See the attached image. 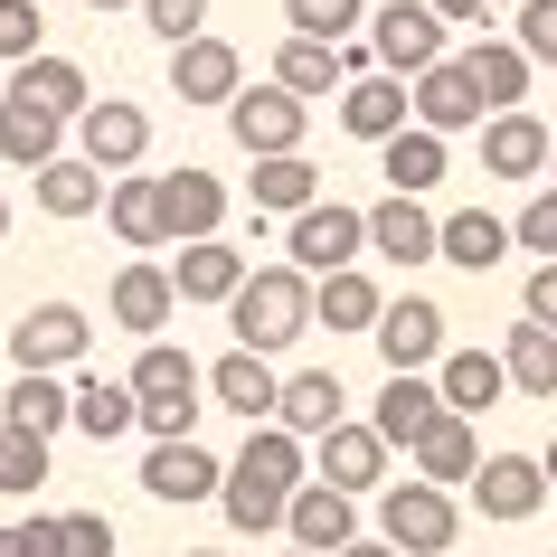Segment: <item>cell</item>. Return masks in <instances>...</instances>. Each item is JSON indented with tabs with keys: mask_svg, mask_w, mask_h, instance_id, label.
<instances>
[{
	"mask_svg": "<svg viewBox=\"0 0 557 557\" xmlns=\"http://www.w3.org/2000/svg\"><path fill=\"white\" fill-rule=\"evenodd\" d=\"M143 20L171 38V48H189V38H208V0H143Z\"/></svg>",
	"mask_w": 557,
	"mask_h": 557,
	"instance_id": "obj_46",
	"label": "cell"
},
{
	"mask_svg": "<svg viewBox=\"0 0 557 557\" xmlns=\"http://www.w3.org/2000/svg\"><path fill=\"white\" fill-rule=\"evenodd\" d=\"M208 397H218L227 416H246V425H274V397H284V379H274L256 350H227L218 369H208Z\"/></svg>",
	"mask_w": 557,
	"mask_h": 557,
	"instance_id": "obj_23",
	"label": "cell"
},
{
	"mask_svg": "<svg viewBox=\"0 0 557 557\" xmlns=\"http://www.w3.org/2000/svg\"><path fill=\"white\" fill-rule=\"evenodd\" d=\"M246 199L256 208H284V218H302V208H322V171L312 161H256V180H246Z\"/></svg>",
	"mask_w": 557,
	"mask_h": 557,
	"instance_id": "obj_39",
	"label": "cell"
},
{
	"mask_svg": "<svg viewBox=\"0 0 557 557\" xmlns=\"http://www.w3.org/2000/svg\"><path fill=\"white\" fill-rule=\"evenodd\" d=\"M227 133L246 143V161H294L302 133H312V104H294L284 86H246L227 104Z\"/></svg>",
	"mask_w": 557,
	"mask_h": 557,
	"instance_id": "obj_5",
	"label": "cell"
},
{
	"mask_svg": "<svg viewBox=\"0 0 557 557\" xmlns=\"http://www.w3.org/2000/svg\"><path fill=\"white\" fill-rule=\"evenodd\" d=\"M58 133H66L58 114H38V104H20V95H0V161H20V171H48V161H66Z\"/></svg>",
	"mask_w": 557,
	"mask_h": 557,
	"instance_id": "obj_32",
	"label": "cell"
},
{
	"mask_svg": "<svg viewBox=\"0 0 557 557\" xmlns=\"http://www.w3.org/2000/svg\"><path fill=\"white\" fill-rule=\"evenodd\" d=\"M341 407H350V397H341V379H331V369H294V379H284V397H274V425H284L294 444H302V435L322 444L331 425H350Z\"/></svg>",
	"mask_w": 557,
	"mask_h": 557,
	"instance_id": "obj_19",
	"label": "cell"
},
{
	"mask_svg": "<svg viewBox=\"0 0 557 557\" xmlns=\"http://www.w3.org/2000/svg\"><path fill=\"white\" fill-rule=\"evenodd\" d=\"M76 161H95V171L114 180V171H133V161H143L151 151V114L143 104H114V95H104V104H86V114H76Z\"/></svg>",
	"mask_w": 557,
	"mask_h": 557,
	"instance_id": "obj_9",
	"label": "cell"
},
{
	"mask_svg": "<svg viewBox=\"0 0 557 557\" xmlns=\"http://www.w3.org/2000/svg\"><path fill=\"white\" fill-rule=\"evenodd\" d=\"M104 189H114V180L95 171V161H48V171H38V208H48V218H95Z\"/></svg>",
	"mask_w": 557,
	"mask_h": 557,
	"instance_id": "obj_38",
	"label": "cell"
},
{
	"mask_svg": "<svg viewBox=\"0 0 557 557\" xmlns=\"http://www.w3.org/2000/svg\"><path fill=\"white\" fill-rule=\"evenodd\" d=\"M0 236H10V199H0Z\"/></svg>",
	"mask_w": 557,
	"mask_h": 557,
	"instance_id": "obj_54",
	"label": "cell"
},
{
	"mask_svg": "<svg viewBox=\"0 0 557 557\" xmlns=\"http://www.w3.org/2000/svg\"><path fill=\"white\" fill-rule=\"evenodd\" d=\"M369 76V48H312V38H284V58H274V86L312 104V95H341Z\"/></svg>",
	"mask_w": 557,
	"mask_h": 557,
	"instance_id": "obj_12",
	"label": "cell"
},
{
	"mask_svg": "<svg viewBox=\"0 0 557 557\" xmlns=\"http://www.w3.org/2000/svg\"><path fill=\"white\" fill-rule=\"evenodd\" d=\"M133 407H143V425L161 444H189V425H199V397H208V369L189 350H171V341H143V359H133Z\"/></svg>",
	"mask_w": 557,
	"mask_h": 557,
	"instance_id": "obj_3",
	"label": "cell"
},
{
	"mask_svg": "<svg viewBox=\"0 0 557 557\" xmlns=\"http://www.w3.org/2000/svg\"><path fill=\"white\" fill-rule=\"evenodd\" d=\"M341 557H397V548H387V539H350Z\"/></svg>",
	"mask_w": 557,
	"mask_h": 557,
	"instance_id": "obj_51",
	"label": "cell"
},
{
	"mask_svg": "<svg viewBox=\"0 0 557 557\" xmlns=\"http://www.w3.org/2000/svg\"><path fill=\"white\" fill-rule=\"evenodd\" d=\"M472 123H482V95H472L463 58L425 66V76H416V133H435V143H454V133H472Z\"/></svg>",
	"mask_w": 557,
	"mask_h": 557,
	"instance_id": "obj_17",
	"label": "cell"
},
{
	"mask_svg": "<svg viewBox=\"0 0 557 557\" xmlns=\"http://www.w3.org/2000/svg\"><path fill=\"white\" fill-rule=\"evenodd\" d=\"M171 95L180 104H236L246 95V58L227 38H189V48H171Z\"/></svg>",
	"mask_w": 557,
	"mask_h": 557,
	"instance_id": "obj_14",
	"label": "cell"
},
{
	"mask_svg": "<svg viewBox=\"0 0 557 557\" xmlns=\"http://www.w3.org/2000/svg\"><path fill=\"white\" fill-rule=\"evenodd\" d=\"M284 20H294V38H312V48H341V38L369 20V0H284Z\"/></svg>",
	"mask_w": 557,
	"mask_h": 557,
	"instance_id": "obj_41",
	"label": "cell"
},
{
	"mask_svg": "<svg viewBox=\"0 0 557 557\" xmlns=\"http://www.w3.org/2000/svg\"><path fill=\"white\" fill-rule=\"evenodd\" d=\"M379 171H387V199H425V189L444 180V143L407 123V133H397V143L379 151Z\"/></svg>",
	"mask_w": 557,
	"mask_h": 557,
	"instance_id": "obj_35",
	"label": "cell"
},
{
	"mask_svg": "<svg viewBox=\"0 0 557 557\" xmlns=\"http://www.w3.org/2000/svg\"><path fill=\"white\" fill-rule=\"evenodd\" d=\"M416 123V86L407 76H359V86H341V133H359V143H397Z\"/></svg>",
	"mask_w": 557,
	"mask_h": 557,
	"instance_id": "obj_13",
	"label": "cell"
},
{
	"mask_svg": "<svg viewBox=\"0 0 557 557\" xmlns=\"http://www.w3.org/2000/svg\"><path fill=\"white\" fill-rule=\"evenodd\" d=\"M218 227H227V180L218 171H171L161 180V236L171 246H208Z\"/></svg>",
	"mask_w": 557,
	"mask_h": 557,
	"instance_id": "obj_10",
	"label": "cell"
},
{
	"mask_svg": "<svg viewBox=\"0 0 557 557\" xmlns=\"http://www.w3.org/2000/svg\"><path fill=\"white\" fill-rule=\"evenodd\" d=\"M435 256H444V264H463V274H492V264L510 256V227H500L492 208H454V218L435 227Z\"/></svg>",
	"mask_w": 557,
	"mask_h": 557,
	"instance_id": "obj_29",
	"label": "cell"
},
{
	"mask_svg": "<svg viewBox=\"0 0 557 557\" xmlns=\"http://www.w3.org/2000/svg\"><path fill=\"white\" fill-rule=\"evenodd\" d=\"M472 472H482V444H472V416H444L435 435L416 444V482H472Z\"/></svg>",
	"mask_w": 557,
	"mask_h": 557,
	"instance_id": "obj_36",
	"label": "cell"
},
{
	"mask_svg": "<svg viewBox=\"0 0 557 557\" xmlns=\"http://www.w3.org/2000/svg\"><path fill=\"white\" fill-rule=\"evenodd\" d=\"M86 10H143V0H86Z\"/></svg>",
	"mask_w": 557,
	"mask_h": 557,
	"instance_id": "obj_53",
	"label": "cell"
},
{
	"mask_svg": "<svg viewBox=\"0 0 557 557\" xmlns=\"http://www.w3.org/2000/svg\"><path fill=\"white\" fill-rule=\"evenodd\" d=\"M369 29H379L369 58H379L387 76H407V86L425 76V66H444V20L425 10V0H387V10H369Z\"/></svg>",
	"mask_w": 557,
	"mask_h": 557,
	"instance_id": "obj_7",
	"label": "cell"
},
{
	"mask_svg": "<svg viewBox=\"0 0 557 557\" xmlns=\"http://www.w3.org/2000/svg\"><path fill=\"white\" fill-rule=\"evenodd\" d=\"M171 312H180V294H171V274H161V264H123L114 274V322L123 331H171Z\"/></svg>",
	"mask_w": 557,
	"mask_h": 557,
	"instance_id": "obj_30",
	"label": "cell"
},
{
	"mask_svg": "<svg viewBox=\"0 0 557 557\" xmlns=\"http://www.w3.org/2000/svg\"><path fill=\"white\" fill-rule=\"evenodd\" d=\"M425 10H435L444 29H463V20H482V10H492V0H425Z\"/></svg>",
	"mask_w": 557,
	"mask_h": 557,
	"instance_id": "obj_50",
	"label": "cell"
},
{
	"mask_svg": "<svg viewBox=\"0 0 557 557\" xmlns=\"http://www.w3.org/2000/svg\"><path fill=\"white\" fill-rule=\"evenodd\" d=\"M500 369H510V387H520V397H557V331L520 322L510 341H500Z\"/></svg>",
	"mask_w": 557,
	"mask_h": 557,
	"instance_id": "obj_40",
	"label": "cell"
},
{
	"mask_svg": "<svg viewBox=\"0 0 557 557\" xmlns=\"http://www.w3.org/2000/svg\"><path fill=\"white\" fill-rule=\"evenodd\" d=\"M58 425H76L66 416V387L58 379H10V407H0V435H58Z\"/></svg>",
	"mask_w": 557,
	"mask_h": 557,
	"instance_id": "obj_37",
	"label": "cell"
},
{
	"mask_svg": "<svg viewBox=\"0 0 557 557\" xmlns=\"http://www.w3.org/2000/svg\"><path fill=\"white\" fill-rule=\"evenodd\" d=\"M369 341H379L387 379H416L425 359H444V312H435L425 294H407V302H387V312H379V331H369Z\"/></svg>",
	"mask_w": 557,
	"mask_h": 557,
	"instance_id": "obj_11",
	"label": "cell"
},
{
	"mask_svg": "<svg viewBox=\"0 0 557 557\" xmlns=\"http://www.w3.org/2000/svg\"><path fill=\"white\" fill-rule=\"evenodd\" d=\"M520 322L557 331V264H529V294H520Z\"/></svg>",
	"mask_w": 557,
	"mask_h": 557,
	"instance_id": "obj_49",
	"label": "cell"
},
{
	"mask_svg": "<svg viewBox=\"0 0 557 557\" xmlns=\"http://www.w3.org/2000/svg\"><path fill=\"white\" fill-rule=\"evenodd\" d=\"M435 387H444V416H482V407H500L510 369H500V350H444Z\"/></svg>",
	"mask_w": 557,
	"mask_h": 557,
	"instance_id": "obj_26",
	"label": "cell"
},
{
	"mask_svg": "<svg viewBox=\"0 0 557 557\" xmlns=\"http://www.w3.org/2000/svg\"><path fill=\"white\" fill-rule=\"evenodd\" d=\"M435 227H444V218L425 199H379V208H369V246L397 256V264H425V256H435Z\"/></svg>",
	"mask_w": 557,
	"mask_h": 557,
	"instance_id": "obj_28",
	"label": "cell"
},
{
	"mask_svg": "<svg viewBox=\"0 0 557 557\" xmlns=\"http://www.w3.org/2000/svg\"><path fill=\"white\" fill-rule=\"evenodd\" d=\"M284 539H294L302 557H341V548L359 539L350 492H331V482H302V492H294V510H284Z\"/></svg>",
	"mask_w": 557,
	"mask_h": 557,
	"instance_id": "obj_15",
	"label": "cell"
},
{
	"mask_svg": "<svg viewBox=\"0 0 557 557\" xmlns=\"http://www.w3.org/2000/svg\"><path fill=\"white\" fill-rule=\"evenodd\" d=\"M539 472H548V482H557V435H548V454H539Z\"/></svg>",
	"mask_w": 557,
	"mask_h": 557,
	"instance_id": "obj_52",
	"label": "cell"
},
{
	"mask_svg": "<svg viewBox=\"0 0 557 557\" xmlns=\"http://www.w3.org/2000/svg\"><path fill=\"white\" fill-rule=\"evenodd\" d=\"M312 463H322V482L331 492H369V482H387V444H379V425H331L322 444H312Z\"/></svg>",
	"mask_w": 557,
	"mask_h": 557,
	"instance_id": "obj_20",
	"label": "cell"
},
{
	"mask_svg": "<svg viewBox=\"0 0 557 557\" xmlns=\"http://www.w3.org/2000/svg\"><path fill=\"white\" fill-rule=\"evenodd\" d=\"M472 500H482V520H539L548 472H539V454H482V472H472Z\"/></svg>",
	"mask_w": 557,
	"mask_h": 557,
	"instance_id": "obj_16",
	"label": "cell"
},
{
	"mask_svg": "<svg viewBox=\"0 0 557 557\" xmlns=\"http://www.w3.org/2000/svg\"><path fill=\"white\" fill-rule=\"evenodd\" d=\"M10 95H20V104H38V114H58V123L95 104V95H86V66H76V58H48V48L10 76Z\"/></svg>",
	"mask_w": 557,
	"mask_h": 557,
	"instance_id": "obj_27",
	"label": "cell"
},
{
	"mask_svg": "<svg viewBox=\"0 0 557 557\" xmlns=\"http://www.w3.org/2000/svg\"><path fill=\"white\" fill-rule=\"evenodd\" d=\"M294 557H302V548H294Z\"/></svg>",
	"mask_w": 557,
	"mask_h": 557,
	"instance_id": "obj_58",
	"label": "cell"
},
{
	"mask_svg": "<svg viewBox=\"0 0 557 557\" xmlns=\"http://www.w3.org/2000/svg\"><path fill=\"white\" fill-rule=\"evenodd\" d=\"M0 444H10V435H0Z\"/></svg>",
	"mask_w": 557,
	"mask_h": 557,
	"instance_id": "obj_57",
	"label": "cell"
},
{
	"mask_svg": "<svg viewBox=\"0 0 557 557\" xmlns=\"http://www.w3.org/2000/svg\"><path fill=\"white\" fill-rule=\"evenodd\" d=\"M104 218H114V236L133 256L171 246V236H161V180H114V189H104Z\"/></svg>",
	"mask_w": 557,
	"mask_h": 557,
	"instance_id": "obj_34",
	"label": "cell"
},
{
	"mask_svg": "<svg viewBox=\"0 0 557 557\" xmlns=\"http://www.w3.org/2000/svg\"><path fill=\"white\" fill-rule=\"evenodd\" d=\"M359 246H369V208H341V199H322V208H302L294 218V274H350L359 264Z\"/></svg>",
	"mask_w": 557,
	"mask_h": 557,
	"instance_id": "obj_8",
	"label": "cell"
},
{
	"mask_svg": "<svg viewBox=\"0 0 557 557\" xmlns=\"http://www.w3.org/2000/svg\"><path fill=\"white\" fill-rule=\"evenodd\" d=\"M66 416H76V425H86L95 444H114V435H133V425H143L133 387H123V379H95V369H86L76 387H66Z\"/></svg>",
	"mask_w": 557,
	"mask_h": 557,
	"instance_id": "obj_31",
	"label": "cell"
},
{
	"mask_svg": "<svg viewBox=\"0 0 557 557\" xmlns=\"http://www.w3.org/2000/svg\"><path fill=\"white\" fill-rule=\"evenodd\" d=\"M38 38H48L38 0H0V58H10V66H29V58H38Z\"/></svg>",
	"mask_w": 557,
	"mask_h": 557,
	"instance_id": "obj_43",
	"label": "cell"
},
{
	"mask_svg": "<svg viewBox=\"0 0 557 557\" xmlns=\"http://www.w3.org/2000/svg\"><path fill=\"white\" fill-rule=\"evenodd\" d=\"M492 10H520V0H492Z\"/></svg>",
	"mask_w": 557,
	"mask_h": 557,
	"instance_id": "obj_55",
	"label": "cell"
},
{
	"mask_svg": "<svg viewBox=\"0 0 557 557\" xmlns=\"http://www.w3.org/2000/svg\"><path fill=\"white\" fill-rule=\"evenodd\" d=\"M227 331L236 350H294L302 331H312V274H294V264H264V274H246L227 302Z\"/></svg>",
	"mask_w": 557,
	"mask_h": 557,
	"instance_id": "obj_2",
	"label": "cell"
},
{
	"mask_svg": "<svg viewBox=\"0 0 557 557\" xmlns=\"http://www.w3.org/2000/svg\"><path fill=\"white\" fill-rule=\"evenodd\" d=\"M294 492H302V444L284 435V425H246V454H236L227 482H218V510H227V529H246V539L284 529Z\"/></svg>",
	"mask_w": 557,
	"mask_h": 557,
	"instance_id": "obj_1",
	"label": "cell"
},
{
	"mask_svg": "<svg viewBox=\"0 0 557 557\" xmlns=\"http://www.w3.org/2000/svg\"><path fill=\"white\" fill-rule=\"evenodd\" d=\"M369 425H379L387 454H397V444L416 454V444L444 425V387H435V379H387V387H379V416H369Z\"/></svg>",
	"mask_w": 557,
	"mask_h": 557,
	"instance_id": "obj_18",
	"label": "cell"
},
{
	"mask_svg": "<svg viewBox=\"0 0 557 557\" xmlns=\"http://www.w3.org/2000/svg\"><path fill=\"white\" fill-rule=\"evenodd\" d=\"M218 454H199V444H151L143 454V492L151 500H218Z\"/></svg>",
	"mask_w": 557,
	"mask_h": 557,
	"instance_id": "obj_24",
	"label": "cell"
},
{
	"mask_svg": "<svg viewBox=\"0 0 557 557\" xmlns=\"http://www.w3.org/2000/svg\"><path fill=\"white\" fill-rule=\"evenodd\" d=\"M58 557H114V520H104V510H66L58 520Z\"/></svg>",
	"mask_w": 557,
	"mask_h": 557,
	"instance_id": "obj_44",
	"label": "cell"
},
{
	"mask_svg": "<svg viewBox=\"0 0 557 557\" xmlns=\"http://www.w3.org/2000/svg\"><path fill=\"white\" fill-rule=\"evenodd\" d=\"M379 312H387V302H379V284H369L359 264L312 284V322H322V331H379Z\"/></svg>",
	"mask_w": 557,
	"mask_h": 557,
	"instance_id": "obj_33",
	"label": "cell"
},
{
	"mask_svg": "<svg viewBox=\"0 0 557 557\" xmlns=\"http://www.w3.org/2000/svg\"><path fill=\"white\" fill-rule=\"evenodd\" d=\"M520 58L557 66V0H520Z\"/></svg>",
	"mask_w": 557,
	"mask_h": 557,
	"instance_id": "obj_47",
	"label": "cell"
},
{
	"mask_svg": "<svg viewBox=\"0 0 557 557\" xmlns=\"http://www.w3.org/2000/svg\"><path fill=\"white\" fill-rule=\"evenodd\" d=\"M463 76H472V95H482V114H520L529 104V58H520V38H482L463 58Z\"/></svg>",
	"mask_w": 557,
	"mask_h": 557,
	"instance_id": "obj_25",
	"label": "cell"
},
{
	"mask_svg": "<svg viewBox=\"0 0 557 557\" xmlns=\"http://www.w3.org/2000/svg\"><path fill=\"white\" fill-rule=\"evenodd\" d=\"M0 557H58V520H10L0 529Z\"/></svg>",
	"mask_w": 557,
	"mask_h": 557,
	"instance_id": "obj_48",
	"label": "cell"
},
{
	"mask_svg": "<svg viewBox=\"0 0 557 557\" xmlns=\"http://www.w3.org/2000/svg\"><path fill=\"white\" fill-rule=\"evenodd\" d=\"M548 143H557V133L539 114H492V123H482V171H492V180H539V171H548Z\"/></svg>",
	"mask_w": 557,
	"mask_h": 557,
	"instance_id": "obj_21",
	"label": "cell"
},
{
	"mask_svg": "<svg viewBox=\"0 0 557 557\" xmlns=\"http://www.w3.org/2000/svg\"><path fill=\"white\" fill-rule=\"evenodd\" d=\"M510 246H529L539 264H557V189H539V199L510 218Z\"/></svg>",
	"mask_w": 557,
	"mask_h": 557,
	"instance_id": "obj_42",
	"label": "cell"
},
{
	"mask_svg": "<svg viewBox=\"0 0 557 557\" xmlns=\"http://www.w3.org/2000/svg\"><path fill=\"white\" fill-rule=\"evenodd\" d=\"M256 264L236 256L227 236H208V246H180V264H171V294L180 302H236V284H246Z\"/></svg>",
	"mask_w": 557,
	"mask_h": 557,
	"instance_id": "obj_22",
	"label": "cell"
},
{
	"mask_svg": "<svg viewBox=\"0 0 557 557\" xmlns=\"http://www.w3.org/2000/svg\"><path fill=\"white\" fill-rule=\"evenodd\" d=\"M548 171H557V143H548Z\"/></svg>",
	"mask_w": 557,
	"mask_h": 557,
	"instance_id": "obj_56",
	"label": "cell"
},
{
	"mask_svg": "<svg viewBox=\"0 0 557 557\" xmlns=\"http://www.w3.org/2000/svg\"><path fill=\"white\" fill-rule=\"evenodd\" d=\"M86 341H95V322L76 302H38L29 322L10 331V369H20V379H58V369L86 359Z\"/></svg>",
	"mask_w": 557,
	"mask_h": 557,
	"instance_id": "obj_6",
	"label": "cell"
},
{
	"mask_svg": "<svg viewBox=\"0 0 557 557\" xmlns=\"http://www.w3.org/2000/svg\"><path fill=\"white\" fill-rule=\"evenodd\" d=\"M454 529H463V510H454V492H435V482H387L379 492V539L397 557H444Z\"/></svg>",
	"mask_w": 557,
	"mask_h": 557,
	"instance_id": "obj_4",
	"label": "cell"
},
{
	"mask_svg": "<svg viewBox=\"0 0 557 557\" xmlns=\"http://www.w3.org/2000/svg\"><path fill=\"white\" fill-rule=\"evenodd\" d=\"M38 482H48V444L10 435V444H0V492H38Z\"/></svg>",
	"mask_w": 557,
	"mask_h": 557,
	"instance_id": "obj_45",
	"label": "cell"
}]
</instances>
